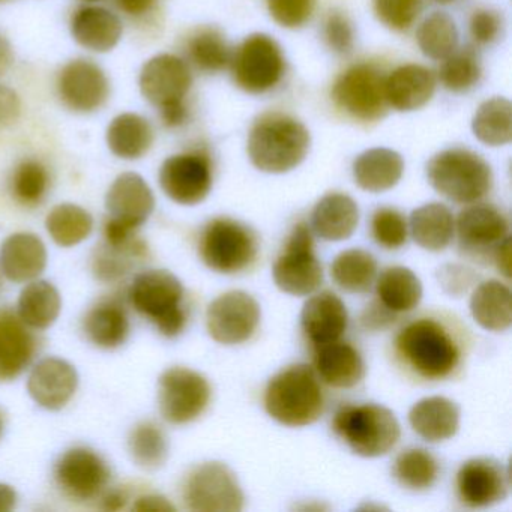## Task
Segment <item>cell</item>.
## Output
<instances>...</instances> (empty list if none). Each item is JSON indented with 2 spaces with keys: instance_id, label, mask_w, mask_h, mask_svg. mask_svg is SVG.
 I'll return each instance as SVG.
<instances>
[{
  "instance_id": "1",
  "label": "cell",
  "mask_w": 512,
  "mask_h": 512,
  "mask_svg": "<svg viewBox=\"0 0 512 512\" xmlns=\"http://www.w3.org/2000/svg\"><path fill=\"white\" fill-rule=\"evenodd\" d=\"M311 137L307 127L286 113L257 118L248 137V155L260 172L283 175L307 158Z\"/></svg>"
},
{
  "instance_id": "2",
  "label": "cell",
  "mask_w": 512,
  "mask_h": 512,
  "mask_svg": "<svg viewBox=\"0 0 512 512\" xmlns=\"http://www.w3.org/2000/svg\"><path fill=\"white\" fill-rule=\"evenodd\" d=\"M266 412L286 427L314 424L325 410V395L316 371L307 364L284 368L269 380L263 397Z\"/></svg>"
},
{
  "instance_id": "3",
  "label": "cell",
  "mask_w": 512,
  "mask_h": 512,
  "mask_svg": "<svg viewBox=\"0 0 512 512\" xmlns=\"http://www.w3.org/2000/svg\"><path fill=\"white\" fill-rule=\"evenodd\" d=\"M395 350L418 376L428 380L451 376L461 359L460 347L451 332L434 319L407 323L395 338Z\"/></svg>"
},
{
  "instance_id": "4",
  "label": "cell",
  "mask_w": 512,
  "mask_h": 512,
  "mask_svg": "<svg viewBox=\"0 0 512 512\" xmlns=\"http://www.w3.org/2000/svg\"><path fill=\"white\" fill-rule=\"evenodd\" d=\"M427 176L437 193L460 205L479 202L493 187L490 164L469 149H446L434 155Z\"/></svg>"
},
{
  "instance_id": "5",
  "label": "cell",
  "mask_w": 512,
  "mask_h": 512,
  "mask_svg": "<svg viewBox=\"0 0 512 512\" xmlns=\"http://www.w3.org/2000/svg\"><path fill=\"white\" fill-rule=\"evenodd\" d=\"M185 290L181 281L166 269H151L134 278L128 298L137 313L154 323L164 337H178L188 316L184 307Z\"/></svg>"
},
{
  "instance_id": "6",
  "label": "cell",
  "mask_w": 512,
  "mask_h": 512,
  "mask_svg": "<svg viewBox=\"0 0 512 512\" xmlns=\"http://www.w3.org/2000/svg\"><path fill=\"white\" fill-rule=\"evenodd\" d=\"M335 434L365 458L382 457L394 449L401 436L400 424L392 410L380 404H346L335 413Z\"/></svg>"
},
{
  "instance_id": "7",
  "label": "cell",
  "mask_w": 512,
  "mask_h": 512,
  "mask_svg": "<svg viewBox=\"0 0 512 512\" xmlns=\"http://www.w3.org/2000/svg\"><path fill=\"white\" fill-rule=\"evenodd\" d=\"M259 248L257 233L229 217L209 221L200 235V257L218 274H239L250 268L256 262Z\"/></svg>"
},
{
  "instance_id": "8",
  "label": "cell",
  "mask_w": 512,
  "mask_h": 512,
  "mask_svg": "<svg viewBox=\"0 0 512 512\" xmlns=\"http://www.w3.org/2000/svg\"><path fill=\"white\" fill-rule=\"evenodd\" d=\"M272 275L278 289L287 295L310 296L322 286V263L314 253L313 233L307 223L293 227Z\"/></svg>"
},
{
  "instance_id": "9",
  "label": "cell",
  "mask_w": 512,
  "mask_h": 512,
  "mask_svg": "<svg viewBox=\"0 0 512 512\" xmlns=\"http://www.w3.org/2000/svg\"><path fill=\"white\" fill-rule=\"evenodd\" d=\"M230 65L236 86L253 95L274 89L286 71L280 44L265 34L250 35L238 47Z\"/></svg>"
},
{
  "instance_id": "10",
  "label": "cell",
  "mask_w": 512,
  "mask_h": 512,
  "mask_svg": "<svg viewBox=\"0 0 512 512\" xmlns=\"http://www.w3.org/2000/svg\"><path fill=\"white\" fill-rule=\"evenodd\" d=\"M182 497L185 506L196 512H239L245 502L235 473L218 461H208L191 470Z\"/></svg>"
},
{
  "instance_id": "11",
  "label": "cell",
  "mask_w": 512,
  "mask_h": 512,
  "mask_svg": "<svg viewBox=\"0 0 512 512\" xmlns=\"http://www.w3.org/2000/svg\"><path fill=\"white\" fill-rule=\"evenodd\" d=\"M211 395L208 379L190 368H169L158 380V406L170 424L196 421L208 409Z\"/></svg>"
},
{
  "instance_id": "12",
  "label": "cell",
  "mask_w": 512,
  "mask_h": 512,
  "mask_svg": "<svg viewBox=\"0 0 512 512\" xmlns=\"http://www.w3.org/2000/svg\"><path fill=\"white\" fill-rule=\"evenodd\" d=\"M385 80L382 71L373 65H355L335 82L332 97L352 118L364 122L379 121L388 109Z\"/></svg>"
},
{
  "instance_id": "13",
  "label": "cell",
  "mask_w": 512,
  "mask_h": 512,
  "mask_svg": "<svg viewBox=\"0 0 512 512\" xmlns=\"http://www.w3.org/2000/svg\"><path fill=\"white\" fill-rule=\"evenodd\" d=\"M260 316L259 302L250 293L232 290L211 302L206 311V326L217 343L235 346L256 334Z\"/></svg>"
},
{
  "instance_id": "14",
  "label": "cell",
  "mask_w": 512,
  "mask_h": 512,
  "mask_svg": "<svg viewBox=\"0 0 512 512\" xmlns=\"http://www.w3.org/2000/svg\"><path fill=\"white\" fill-rule=\"evenodd\" d=\"M212 181L211 157L203 151L173 155L160 169L161 190L178 205L202 203L211 193Z\"/></svg>"
},
{
  "instance_id": "15",
  "label": "cell",
  "mask_w": 512,
  "mask_h": 512,
  "mask_svg": "<svg viewBox=\"0 0 512 512\" xmlns=\"http://www.w3.org/2000/svg\"><path fill=\"white\" fill-rule=\"evenodd\" d=\"M55 481L70 499H97L110 482V469L104 458L85 446L68 449L55 466Z\"/></svg>"
},
{
  "instance_id": "16",
  "label": "cell",
  "mask_w": 512,
  "mask_h": 512,
  "mask_svg": "<svg viewBox=\"0 0 512 512\" xmlns=\"http://www.w3.org/2000/svg\"><path fill=\"white\" fill-rule=\"evenodd\" d=\"M458 499L467 508H490L509 494L508 469L496 458H470L461 464L455 479Z\"/></svg>"
},
{
  "instance_id": "17",
  "label": "cell",
  "mask_w": 512,
  "mask_h": 512,
  "mask_svg": "<svg viewBox=\"0 0 512 512\" xmlns=\"http://www.w3.org/2000/svg\"><path fill=\"white\" fill-rule=\"evenodd\" d=\"M58 94L62 103L73 112H97L109 100V79L95 62L74 59L59 74Z\"/></svg>"
},
{
  "instance_id": "18",
  "label": "cell",
  "mask_w": 512,
  "mask_h": 512,
  "mask_svg": "<svg viewBox=\"0 0 512 512\" xmlns=\"http://www.w3.org/2000/svg\"><path fill=\"white\" fill-rule=\"evenodd\" d=\"M191 85L193 74L187 62L170 53L149 59L139 77L143 98L157 109L175 101H184Z\"/></svg>"
},
{
  "instance_id": "19",
  "label": "cell",
  "mask_w": 512,
  "mask_h": 512,
  "mask_svg": "<svg viewBox=\"0 0 512 512\" xmlns=\"http://www.w3.org/2000/svg\"><path fill=\"white\" fill-rule=\"evenodd\" d=\"M458 241L469 253L484 254L494 250L509 236V221L496 206L475 203L463 209L455 221Z\"/></svg>"
},
{
  "instance_id": "20",
  "label": "cell",
  "mask_w": 512,
  "mask_h": 512,
  "mask_svg": "<svg viewBox=\"0 0 512 512\" xmlns=\"http://www.w3.org/2000/svg\"><path fill=\"white\" fill-rule=\"evenodd\" d=\"M79 386L76 368L61 358H46L32 368L28 391L38 406L61 410L70 403Z\"/></svg>"
},
{
  "instance_id": "21",
  "label": "cell",
  "mask_w": 512,
  "mask_h": 512,
  "mask_svg": "<svg viewBox=\"0 0 512 512\" xmlns=\"http://www.w3.org/2000/svg\"><path fill=\"white\" fill-rule=\"evenodd\" d=\"M38 338L19 314L0 310V382L17 379L34 361Z\"/></svg>"
},
{
  "instance_id": "22",
  "label": "cell",
  "mask_w": 512,
  "mask_h": 512,
  "mask_svg": "<svg viewBox=\"0 0 512 512\" xmlns=\"http://www.w3.org/2000/svg\"><path fill=\"white\" fill-rule=\"evenodd\" d=\"M106 208L109 218L139 230L154 212V193L142 176L122 173L107 191Z\"/></svg>"
},
{
  "instance_id": "23",
  "label": "cell",
  "mask_w": 512,
  "mask_h": 512,
  "mask_svg": "<svg viewBox=\"0 0 512 512\" xmlns=\"http://www.w3.org/2000/svg\"><path fill=\"white\" fill-rule=\"evenodd\" d=\"M347 323L346 305L329 290L311 296L302 308V329L316 346L340 340L346 332Z\"/></svg>"
},
{
  "instance_id": "24",
  "label": "cell",
  "mask_w": 512,
  "mask_h": 512,
  "mask_svg": "<svg viewBox=\"0 0 512 512\" xmlns=\"http://www.w3.org/2000/svg\"><path fill=\"white\" fill-rule=\"evenodd\" d=\"M46 266V245L34 233L11 235L0 247V272L14 283L34 281Z\"/></svg>"
},
{
  "instance_id": "25",
  "label": "cell",
  "mask_w": 512,
  "mask_h": 512,
  "mask_svg": "<svg viewBox=\"0 0 512 512\" xmlns=\"http://www.w3.org/2000/svg\"><path fill=\"white\" fill-rule=\"evenodd\" d=\"M436 85V76L427 67L403 65L386 77V103L397 112H413L433 98Z\"/></svg>"
},
{
  "instance_id": "26",
  "label": "cell",
  "mask_w": 512,
  "mask_h": 512,
  "mask_svg": "<svg viewBox=\"0 0 512 512\" xmlns=\"http://www.w3.org/2000/svg\"><path fill=\"white\" fill-rule=\"evenodd\" d=\"M124 34L121 19L103 7H82L71 19V35L83 49L107 53L115 49Z\"/></svg>"
},
{
  "instance_id": "27",
  "label": "cell",
  "mask_w": 512,
  "mask_h": 512,
  "mask_svg": "<svg viewBox=\"0 0 512 512\" xmlns=\"http://www.w3.org/2000/svg\"><path fill=\"white\" fill-rule=\"evenodd\" d=\"M314 365L316 373L332 388L349 389L361 383L365 376V364L356 347L344 341L317 346Z\"/></svg>"
},
{
  "instance_id": "28",
  "label": "cell",
  "mask_w": 512,
  "mask_h": 512,
  "mask_svg": "<svg viewBox=\"0 0 512 512\" xmlns=\"http://www.w3.org/2000/svg\"><path fill=\"white\" fill-rule=\"evenodd\" d=\"M359 209L352 197L343 193L326 194L314 206L311 226L323 241H346L355 233Z\"/></svg>"
},
{
  "instance_id": "29",
  "label": "cell",
  "mask_w": 512,
  "mask_h": 512,
  "mask_svg": "<svg viewBox=\"0 0 512 512\" xmlns=\"http://www.w3.org/2000/svg\"><path fill=\"white\" fill-rule=\"evenodd\" d=\"M409 422L413 431L427 442L451 439L460 427V409L446 397H427L410 409Z\"/></svg>"
},
{
  "instance_id": "30",
  "label": "cell",
  "mask_w": 512,
  "mask_h": 512,
  "mask_svg": "<svg viewBox=\"0 0 512 512\" xmlns=\"http://www.w3.org/2000/svg\"><path fill=\"white\" fill-rule=\"evenodd\" d=\"M83 332L100 349H118L130 337V317L121 302L101 301L86 313Z\"/></svg>"
},
{
  "instance_id": "31",
  "label": "cell",
  "mask_w": 512,
  "mask_h": 512,
  "mask_svg": "<svg viewBox=\"0 0 512 512\" xmlns=\"http://www.w3.org/2000/svg\"><path fill=\"white\" fill-rule=\"evenodd\" d=\"M404 161L398 152L386 148L368 149L356 158L353 176L359 188L368 193H383L400 182Z\"/></svg>"
},
{
  "instance_id": "32",
  "label": "cell",
  "mask_w": 512,
  "mask_h": 512,
  "mask_svg": "<svg viewBox=\"0 0 512 512\" xmlns=\"http://www.w3.org/2000/svg\"><path fill=\"white\" fill-rule=\"evenodd\" d=\"M107 146L122 160H139L154 145V128L148 119L137 113H122L110 122L106 133Z\"/></svg>"
},
{
  "instance_id": "33",
  "label": "cell",
  "mask_w": 512,
  "mask_h": 512,
  "mask_svg": "<svg viewBox=\"0 0 512 512\" xmlns=\"http://www.w3.org/2000/svg\"><path fill=\"white\" fill-rule=\"evenodd\" d=\"M470 313L487 331H508L512 323L511 289L497 280L479 284L470 298Z\"/></svg>"
},
{
  "instance_id": "34",
  "label": "cell",
  "mask_w": 512,
  "mask_h": 512,
  "mask_svg": "<svg viewBox=\"0 0 512 512\" xmlns=\"http://www.w3.org/2000/svg\"><path fill=\"white\" fill-rule=\"evenodd\" d=\"M409 227L419 247L439 253L448 248L454 238V215L442 203H428L412 212Z\"/></svg>"
},
{
  "instance_id": "35",
  "label": "cell",
  "mask_w": 512,
  "mask_h": 512,
  "mask_svg": "<svg viewBox=\"0 0 512 512\" xmlns=\"http://www.w3.org/2000/svg\"><path fill=\"white\" fill-rule=\"evenodd\" d=\"M377 301L392 314L410 313L422 299L421 280L412 269L391 266L376 281Z\"/></svg>"
},
{
  "instance_id": "36",
  "label": "cell",
  "mask_w": 512,
  "mask_h": 512,
  "mask_svg": "<svg viewBox=\"0 0 512 512\" xmlns=\"http://www.w3.org/2000/svg\"><path fill=\"white\" fill-rule=\"evenodd\" d=\"M61 310V293L49 281H32L20 293L17 314L35 331L50 328L58 320Z\"/></svg>"
},
{
  "instance_id": "37",
  "label": "cell",
  "mask_w": 512,
  "mask_h": 512,
  "mask_svg": "<svg viewBox=\"0 0 512 512\" xmlns=\"http://www.w3.org/2000/svg\"><path fill=\"white\" fill-rule=\"evenodd\" d=\"M332 280L349 293H365L377 277V262L368 251L352 248L335 257L331 266Z\"/></svg>"
},
{
  "instance_id": "38",
  "label": "cell",
  "mask_w": 512,
  "mask_h": 512,
  "mask_svg": "<svg viewBox=\"0 0 512 512\" xmlns=\"http://www.w3.org/2000/svg\"><path fill=\"white\" fill-rule=\"evenodd\" d=\"M472 130L476 139L484 145L497 148L512 139V106L506 98H491L476 110Z\"/></svg>"
},
{
  "instance_id": "39",
  "label": "cell",
  "mask_w": 512,
  "mask_h": 512,
  "mask_svg": "<svg viewBox=\"0 0 512 512\" xmlns=\"http://www.w3.org/2000/svg\"><path fill=\"white\" fill-rule=\"evenodd\" d=\"M46 227L59 247H74L89 238L94 230V218L86 209L73 203H64L50 211Z\"/></svg>"
},
{
  "instance_id": "40",
  "label": "cell",
  "mask_w": 512,
  "mask_h": 512,
  "mask_svg": "<svg viewBox=\"0 0 512 512\" xmlns=\"http://www.w3.org/2000/svg\"><path fill=\"white\" fill-rule=\"evenodd\" d=\"M392 472L401 487L412 491H424L436 484L440 467L430 452L422 448H410L395 458Z\"/></svg>"
},
{
  "instance_id": "41",
  "label": "cell",
  "mask_w": 512,
  "mask_h": 512,
  "mask_svg": "<svg viewBox=\"0 0 512 512\" xmlns=\"http://www.w3.org/2000/svg\"><path fill=\"white\" fill-rule=\"evenodd\" d=\"M458 29L446 13H433L416 32L419 49L433 61H443L458 47Z\"/></svg>"
},
{
  "instance_id": "42",
  "label": "cell",
  "mask_w": 512,
  "mask_h": 512,
  "mask_svg": "<svg viewBox=\"0 0 512 512\" xmlns=\"http://www.w3.org/2000/svg\"><path fill=\"white\" fill-rule=\"evenodd\" d=\"M187 53L191 64L208 74L220 73L232 61V52L223 34L212 28L197 31L188 41Z\"/></svg>"
},
{
  "instance_id": "43",
  "label": "cell",
  "mask_w": 512,
  "mask_h": 512,
  "mask_svg": "<svg viewBox=\"0 0 512 512\" xmlns=\"http://www.w3.org/2000/svg\"><path fill=\"white\" fill-rule=\"evenodd\" d=\"M128 451L134 463L143 469H158L166 463L169 455L166 433L155 422H140L128 437Z\"/></svg>"
},
{
  "instance_id": "44",
  "label": "cell",
  "mask_w": 512,
  "mask_h": 512,
  "mask_svg": "<svg viewBox=\"0 0 512 512\" xmlns=\"http://www.w3.org/2000/svg\"><path fill=\"white\" fill-rule=\"evenodd\" d=\"M146 254V247L140 239L130 245L113 247L104 242L94 257V272L98 280L112 283L127 275L137 259Z\"/></svg>"
},
{
  "instance_id": "45",
  "label": "cell",
  "mask_w": 512,
  "mask_h": 512,
  "mask_svg": "<svg viewBox=\"0 0 512 512\" xmlns=\"http://www.w3.org/2000/svg\"><path fill=\"white\" fill-rule=\"evenodd\" d=\"M481 73L478 56L467 47L455 50L451 56L443 59L439 77L446 91L463 94L478 85Z\"/></svg>"
},
{
  "instance_id": "46",
  "label": "cell",
  "mask_w": 512,
  "mask_h": 512,
  "mask_svg": "<svg viewBox=\"0 0 512 512\" xmlns=\"http://www.w3.org/2000/svg\"><path fill=\"white\" fill-rule=\"evenodd\" d=\"M49 172L40 161L28 160L20 163L11 179V191L17 202L25 206H37L49 191Z\"/></svg>"
},
{
  "instance_id": "47",
  "label": "cell",
  "mask_w": 512,
  "mask_h": 512,
  "mask_svg": "<svg viewBox=\"0 0 512 512\" xmlns=\"http://www.w3.org/2000/svg\"><path fill=\"white\" fill-rule=\"evenodd\" d=\"M371 236L385 250H398L407 242L409 224L394 208H380L371 217Z\"/></svg>"
},
{
  "instance_id": "48",
  "label": "cell",
  "mask_w": 512,
  "mask_h": 512,
  "mask_svg": "<svg viewBox=\"0 0 512 512\" xmlns=\"http://www.w3.org/2000/svg\"><path fill=\"white\" fill-rule=\"evenodd\" d=\"M422 0H374L377 19L394 31H407L421 13Z\"/></svg>"
},
{
  "instance_id": "49",
  "label": "cell",
  "mask_w": 512,
  "mask_h": 512,
  "mask_svg": "<svg viewBox=\"0 0 512 512\" xmlns=\"http://www.w3.org/2000/svg\"><path fill=\"white\" fill-rule=\"evenodd\" d=\"M268 10L283 28H302L313 17L316 0H268Z\"/></svg>"
},
{
  "instance_id": "50",
  "label": "cell",
  "mask_w": 512,
  "mask_h": 512,
  "mask_svg": "<svg viewBox=\"0 0 512 512\" xmlns=\"http://www.w3.org/2000/svg\"><path fill=\"white\" fill-rule=\"evenodd\" d=\"M323 35H325L329 49L334 50L338 55H347L352 52L353 44H355V31H353L352 23L343 13L334 11L329 14Z\"/></svg>"
},
{
  "instance_id": "51",
  "label": "cell",
  "mask_w": 512,
  "mask_h": 512,
  "mask_svg": "<svg viewBox=\"0 0 512 512\" xmlns=\"http://www.w3.org/2000/svg\"><path fill=\"white\" fill-rule=\"evenodd\" d=\"M469 31L475 43L488 46L499 38L502 20L494 11L478 10L470 17Z\"/></svg>"
},
{
  "instance_id": "52",
  "label": "cell",
  "mask_w": 512,
  "mask_h": 512,
  "mask_svg": "<svg viewBox=\"0 0 512 512\" xmlns=\"http://www.w3.org/2000/svg\"><path fill=\"white\" fill-rule=\"evenodd\" d=\"M22 115V101L14 89L0 85V130L11 127Z\"/></svg>"
},
{
  "instance_id": "53",
  "label": "cell",
  "mask_w": 512,
  "mask_h": 512,
  "mask_svg": "<svg viewBox=\"0 0 512 512\" xmlns=\"http://www.w3.org/2000/svg\"><path fill=\"white\" fill-rule=\"evenodd\" d=\"M160 118L167 128L182 127L188 119V107L185 100L175 101V103L160 107Z\"/></svg>"
},
{
  "instance_id": "54",
  "label": "cell",
  "mask_w": 512,
  "mask_h": 512,
  "mask_svg": "<svg viewBox=\"0 0 512 512\" xmlns=\"http://www.w3.org/2000/svg\"><path fill=\"white\" fill-rule=\"evenodd\" d=\"M133 509L139 512H170L175 511L176 508L166 497L148 494V496L139 497Z\"/></svg>"
},
{
  "instance_id": "55",
  "label": "cell",
  "mask_w": 512,
  "mask_h": 512,
  "mask_svg": "<svg viewBox=\"0 0 512 512\" xmlns=\"http://www.w3.org/2000/svg\"><path fill=\"white\" fill-rule=\"evenodd\" d=\"M494 262H496L497 269L502 272L503 277H511V238H505L493 253Z\"/></svg>"
},
{
  "instance_id": "56",
  "label": "cell",
  "mask_w": 512,
  "mask_h": 512,
  "mask_svg": "<svg viewBox=\"0 0 512 512\" xmlns=\"http://www.w3.org/2000/svg\"><path fill=\"white\" fill-rule=\"evenodd\" d=\"M157 0H116L119 10L128 16H145L152 10Z\"/></svg>"
},
{
  "instance_id": "57",
  "label": "cell",
  "mask_w": 512,
  "mask_h": 512,
  "mask_svg": "<svg viewBox=\"0 0 512 512\" xmlns=\"http://www.w3.org/2000/svg\"><path fill=\"white\" fill-rule=\"evenodd\" d=\"M14 64V50L10 40L0 32V77L10 71Z\"/></svg>"
},
{
  "instance_id": "58",
  "label": "cell",
  "mask_w": 512,
  "mask_h": 512,
  "mask_svg": "<svg viewBox=\"0 0 512 512\" xmlns=\"http://www.w3.org/2000/svg\"><path fill=\"white\" fill-rule=\"evenodd\" d=\"M17 493L13 487L0 484V512L13 511L16 508Z\"/></svg>"
},
{
  "instance_id": "59",
  "label": "cell",
  "mask_w": 512,
  "mask_h": 512,
  "mask_svg": "<svg viewBox=\"0 0 512 512\" xmlns=\"http://www.w3.org/2000/svg\"><path fill=\"white\" fill-rule=\"evenodd\" d=\"M127 494L121 490L109 491V493L104 496V508L107 511H118V509H122L127 503Z\"/></svg>"
},
{
  "instance_id": "60",
  "label": "cell",
  "mask_w": 512,
  "mask_h": 512,
  "mask_svg": "<svg viewBox=\"0 0 512 512\" xmlns=\"http://www.w3.org/2000/svg\"><path fill=\"white\" fill-rule=\"evenodd\" d=\"M434 2H436V4L448 5L454 2V0H434Z\"/></svg>"
},
{
  "instance_id": "61",
  "label": "cell",
  "mask_w": 512,
  "mask_h": 512,
  "mask_svg": "<svg viewBox=\"0 0 512 512\" xmlns=\"http://www.w3.org/2000/svg\"><path fill=\"white\" fill-rule=\"evenodd\" d=\"M2 431H4V419H2V415H0V436H2Z\"/></svg>"
},
{
  "instance_id": "62",
  "label": "cell",
  "mask_w": 512,
  "mask_h": 512,
  "mask_svg": "<svg viewBox=\"0 0 512 512\" xmlns=\"http://www.w3.org/2000/svg\"><path fill=\"white\" fill-rule=\"evenodd\" d=\"M83 2H100V0H83Z\"/></svg>"
},
{
  "instance_id": "63",
  "label": "cell",
  "mask_w": 512,
  "mask_h": 512,
  "mask_svg": "<svg viewBox=\"0 0 512 512\" xmlns=\"http://www.w3.org/2000/svg\"><path fill=\"white\" fill-rule=\"evenodd\" d=\"M0 287H2V280H0Z\"/></svg>"
}]
</instances>
